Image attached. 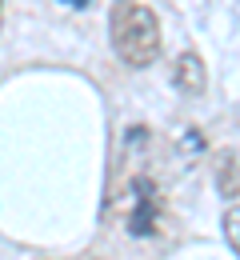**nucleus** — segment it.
Segmentation results:
<instances>
[{"mask_svg":"<svg viewBox=\"0 0 240 260\" xmlns=\"http://www.w3.org/2000/svg\"><path fill=\"white\" fill-rule=\"evenodd\" d=\"M176 88L184 96H200L204 92V64H200L196 52H184L180 56V64H176Z\"/></svg>","mask_w":240,"mask_h":260,"instance_id":"nucleus-3","label":"nucleus"},{"mask_svg":"<svg viewBox=\"0 0 240 260\" xmlns=\"http://www.w3.org/2000/svg\"><path fill=\"white\" fill-rule=\"evenodd\" d=\"M112 48L124 64L148 68L160 56V20L136 0H120L112 8Z\"/></svg>","mask_w":240,"mask_h":260,"instance_id":"nucleus-1","label":"nucleus"},{"mask_svg":"<svg viewBox=\"0 0 240 260\" xmlns=\"http://www.w3.org/2000/svg\"><path fill=\"white\" fill-rule=\"evenodd\" d=\"M132 200H136V208L128 212V224H132V232H152V224H156V204H152V184L148 180H136V188H132Z\"/></svg>","mask_w":240,"mask_h":260,"instance_id":"nucleus-2","label":"nucleus"},{"mask_svg":"<svg viewBox=\"0 0 240 260\" xmlns=\"http://www.w3.org/2000/svg\"><path fill=\"white\" fill-rule=\"evenodd\" d=\"M224 232H228V240H232V248L240 252V208H232V212L224 216Z\"/></svg>","mask_w":240,"mask_h":260,"instance_id":"nucleus-4","label":"nucleus"},{"mask_svg":"<svg viewBox=\"0 0 240 260\" xmlns=\"http://www.w3.org/2000/svg\"><path fill=\"white\" fill-rule=\"evenodd\" d=\"M64 4H72V8H84V4H92V0H64Z\"/></svg>","mask_w":240,"mask_h":260,"instance_id":"nucleus-5","label":"nucleus"}]
</instances>
